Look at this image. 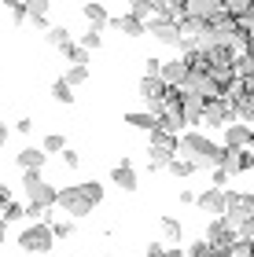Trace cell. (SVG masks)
<instances>
[{
	"instance_id": "15",
	"label": "cell",
	"mask_w": 254,
	"mask_h": 257,
	"mask_svg": "<svg viewBox=\"0 0 254 257\" xmlns=\"http://www.w3.org/2000/svg\"><path fill=\"white\" fill-rule=\"evenodd\" d=\"M181 114H184V121H203L206 99H203V96H188V92H184V96H181Z\"/></svg>"
},
{
	"instance_id": "22",
	"label": "cell",
	"mask_w": 254,
	"mask_h": 257,
	"mask_svg": "<svg viewBox=\"0 0 254 257\" xmlns=\"http://www.w3.org/2000/svg\"><path fill=\"white\" fill-rule=\"evenodd\" d=\"M158 228H162V235H166L170 242H181V235H184V228H181L177 217H162V220H158Z\"/></svg>"
},
{
	"instance_id": "33",
	"label": "cell",
	"mask_w": 254,
	"mask_h": 257,
	"mask_svg": "<svg viewBox=\"0 0 254 257\" xmlns=\"http://www.w3.org/2000/svg\"><path fill=\"white\" fill-rule=\"evenodd\" d=\"M214 250H210V242H206V239H199V242H192V246H188V257H210Z\"/></svg>"
},
{
	"instance_id": "18",
	"label": "cell",
	"mask_w": 254,
	"mask_h": 257,
	"mask_svg": "<svg viewBox=\"0 0 254 257\" xmlns=\"http://www.w3.org/2000/svg\"><path fill=\"white\" fill-rule=\"evenodd\" d=\"M111 180L118 184V188H125V191H136V169L129 162H118V166L111 169Z\"/></svg>"
},
{
	"instance_id": "47",
	"label": "cell",
	"mask_w": 254,
	"mask_h": 257,
	"mask_svg": "<svg viewBox=\"0 0 254 257\" xmlns=\"http://www.w3.org/2000/svg\"><path fill=\"white\" fill-rule=\"evenodd\" d=\"M129 4H136V0H129Z\"/></svg>"
},
{
	"instance_id": "37",
	"label": "cell",
	"mask_w": 254,
	"mask_h": 257,
	"mask_svg": "<svg viewBox=\"0 0 254 257\" xmlns=\"http://www.w3.org/2000/svg\"><path fill=\"white\" fill-rule=\"evenodd\" d=\"M63 166H66V169H77V166H81V158H77V151H63Z\"/></svg>"
},
{
	"instance_id": "12",
	"label": "cell",
	"mask_w": 254,
	"mask_h": 257,
	"mask_svg": "<svg viewBox=\"0 0 254 257\" xmlns=\"http://www.w3.org/2000/svg\"><path fill=\"white\" fill-rule=\"evenodd\" d=\"M188 59H173V63H162V70H158V77L166 81L170 88H181L184 85V77H188Z\"/></svg>"
},
{
	"instance_id": "19",
	"label": "cell",
	"mask_w": 254,
	"mask_h": 257,
	"mask_svg": "<svg viewBox=\"0 0 254 257\" xmlns=\"http://www.w3.org/2000/svg\"><path fill=\"white\" fill-rule=\"evenodd\" d=\"M125 121H129L133 128H144V133H151V128L158 125V114H155V110H129V114H125Z\"/></svg>"
},
{
	"instance_id": "17",
	"label": "cell",
	"mask_w": 254,
	"mask_h": 257,
	"mask_svg": "<svg viewBox=\"0 0 254 257\" xmlns=\"http://www.w3.org/2000/svg\"><path fill=\"white\" fill-rule=\"evenodd\" d=\"M111 26L122 30L125 37H144V33H147V26H144L136 15H118V19H111Z\"/></svg>"
},
{
	"instance_id": "44",
	"label": "cell",
	"mask_w": 254,
	"mask_h": 257,
	"mask_svg": "<svg viewBox=\"0 0 254 257\" xmlns=\"http://www.w3.org/2000/svg\"><path fill=\"white\" fill-rule=\"evenodd\" d=\"M4 140H8V125L0 121V147H4Z\"/></svg>"
},
{
	"instance_id": "38",
	"label": "cell",
	"mask_w": 254,
	"mask_h": 257,
	"mask_svg": "<svg viewBox=\"0 0 254 257\" xmlns=\"http://www.w3.org/2000/svg\"><path fill=\"white\" fill-rule=\"evenodd\" d=\"M158 70H162V63H158V59H147V77H158Z\"/></svg>"
},
{
	"instance_id": "39",
	"label": "cell",
	"mask_w": 254,
	"mask_h": 257,
	"mask_svg": "<svg viewBox=\"0 0 254 257\" xmlns=\"http://www.w3.org/2000/svg\"><path fill=\"white\" fill-rule=\"evenodd\" d=\"M15 128H19V133H22V136H30V133H33V121H30V118H22V121H19Z\"/></svg>"
},
{
	"instance_id": "5",
	"label": "cell",
	"mask_w": 254,
	"mask_h": 257,
	"mask_svg": "<svg viewBox=\"0 0 254 257\" xmlns=\"http://www.w3.org/2000/svg\"><path fill=\"white\" fill-rule=\"evenodd\" d=\"M52 242H55L52 228H48V224H41V220H33L30 228H22V231H19V246L26 250V253H48V250H52Z\"/></svg>"
},
{
	"instance_id": "21",
	"label": "cell",
	"mask_w": 254,
	"mask_h": 257,
	"mask_svg": "<svg viewBox=\"0 0 254 257\" xmlns=\"http://www.w3.org/2000/svg\"><path fill=\"white\" fill-rule=\"evenodd\" d=\"M63 55H66V63H70V66H89V52H85L77 41H70V44H66V48H63Z\"/></svg>"
},
{
	"instance_id": "4",
	"label": "cell",
	"mask_w": 254,
	"mask_h": 257,
	"mask_svg": "<svg viewBox=\"0 0 254 257\" xmlns=\"http://www.w3.org/2000/svg\"><path fill=\"white\" fill-rule=\"evenodd\" d=\"M147 33H155V41H162V44H181L184 41V33L177 26V15H170V11H158L155 8V15L144 22Z\"/></svg>"
},
{
	"instance_id": "50",
	"label": "cell",
	"mask_w": 254,
	"mask_h": 257,
	"mask_svg": "<svg viewBox=\"0 0 254 257\" xmlns=\"http://www.w3.org/2000/svg\"><path fill=\"white\" fill-rule=\"evenodd\" d=\"M250 173H254V169H250Z\"/></svg>"
},
{
	"instance_id": "2",
	"label": "cell",
	"mask_w": 254,
	"mask_h": 257,
	"mask_svg": "<svg viewBox=\"0 0 254 257\" xmlns=\"http://www.w3.org/2000/svg\"><path fill=\"white\" fill-rule=\"evenodd\" d=\"M177 155L195 162V173L199 169H214L217 166V155H221V147L214 144V140H206L203 133H184L177 140Z\"/></svg>"
},
{
	"instance_id": "36",
	"label": "cell",
	"mask_w": 254,
	"mask_h": 257,
	"mask_svg": "<svg viewBox=\"0 0 254 257\" xmlns=\"http://www.w3.org/2000/svg\"><path fill=\"white\" fill-rule=\"evenodd\" d=\"M236 235H239V239H247V242L254 239V213H250V217L243 220V228H239V231H236Z\"/></svg>"
},
{
	"instance_id": "20",
	"label": "cell",
	"mask_w": 254,
	"mask_h": 257,
	"mask_svg": "<svg viewBox=\"0 0 254 257\" xmlns=\"http://www.w3.org/2000/svg\"><path fill=\"white\" fill-rule=\"evenodd\" d=\"M85 19L92 22V30H103V26H111V15H107V8L103 4H85Z\"/></svg>"
},
{
	"instance_id": "49",
	"label": "cell",
	"mask_w": 254,
	"mask_h": 257,
	"mask_svg": "<svg viewBox=\"0 0 254 257\" xmlns=\"http://www.w3.org/2000/svg\"><path fill=\"white\" fill-rule=\"evenodd\" d=\"M0 4H4V0H0Z\"/></svg>"
},
{
	"instance_id": "46",
	"label": "cell",
	"mask_w": 254,
	"mask_h": 257,
	"mask_svg": "<svg viewBox=\"0 0 254 257\" xmlns=\"http://www.w3.org/2000/svg\"><path fill=\"white\" fill-rule=\"evenodd\" d=\"M250 59H254V48H250Z\"/></svg>"
},
{
	"instance_id": "27",
	"label": "cell",
	"mask_w": 254,
	"mask_h": 257,
	"mask_svg": "<svg viewBox=\"0 0 254 257\" xmlns=\"http://www.w3.org/2000/svg\"><path fill=\"white\" fill-rule=\"evenodd\" d=\"M63 81H66L70 88H74V85H85V81H89V66H70V70H66V77H63Z\"/></svg>"
},
{
	"instance_id": "1",
	"label": "cell",
	"mask_w": 254,
	"mask_h": 257,
	"mask_svg": "<svg viewBox=\"0 0 254 257\" xmlns=\"http://www.w3.org/2000/svg\"><path fill=\"white\" fill-rule=\"evenodd\" d=\"M100 198H103V184L85 180V184H70V188H63L59 195H55V206H59L70 220H77V217H89L92 209L100 206Z\"/></svg>"
},
{
	"instance_id": "35",
	"label": "cell",
	"mask_w": 254,
	"mask_h": 257,
	"mask_svg": "<svg viewBox=\"0 0 254 257\" xmlns=\"http://www.w3.org/2000/svg\"><path fill=\"white\" fill-rule=\"evenodd\" d=\"M239 30H247L250 37H254V8H247L243 15H239Z\"/></svg>"
},
{
	"instance_id": "6",
	"label": "cell",
	"mask_w": 254,
	"mask_h": 257,
	"mask_svg": "<svg viewBox=\"0 0 254 257\" xmlns=\"http://www.w3.org/2000/svg\"><path fill=\"white\" fill-rule=\"evenodd\" d=\"M181 92H188V96H203L206 103L221 96V88L214 85V77L206 74V70H195V66L188 70V77H184V85H181Z\"/></svg>"
},
{
	"instance_id": "25",
	"label": "cell",
	"mask_w": 254,
	"mask_h": 257,
	"mask_svg": "<svg viewBox=\"0 0 254 257\" xmlns=\"http://www.w3.org/2000/svg\"><path fill=\"white\" fill-rule=\"evenodd\" d=\"M44 37H48V44H52V48H66V44H70V33H66L63 26H48V33H44Z\"/></svg>"
},
{
	"instance_id": "30",
	"label": "cell",
	"mask_w": 254,
	"mask_h": 257,
	"mask_svg": "<svg viewBox=\"0 0 254 257\" xmlns=\"http://www.w3.org/2000/svg\"><path fill=\"white\" fill-rule=\"evenodd\" d=\"M48 228H52V235H55V239H66V235H70V231H74V224H70V217H66V220H52Z\"/></svg>"
},
{
	"instance_id": "8",
	"label": "cell",
	"mask_w": 254,
	"mask_h": 257,
	"mask_svg": "<svg viewBox=\"0 0 254 257\" xmlns=\"http://www.w3.org/2000/svg\"><path fill=\"white\" fill-rule=\"evenodd\" d=\"M195 206H199L203 213H210V217H225V209H228V191H225V188H206L199 198H195Z\"/></svg>"
},
{
	"instance_id": "41",
	"label": "cell",
	"mask_w": 254,
	"mask_h": 257,
	"mask_svg": "<svg viewBox=\"0 0 254 257\" xmlns=\"http://www.w3.org/2000/svg\"><path fill=\"white\" fill-rule=\"evenodd\" d=\"M8 202H11V191L4 188V184H0V213H4V206H8Z\"/></svg>"
},
{
	"instance_id": "29",
	"label": "cell",
	"mask_w": 254,
	"mask_h": 257,
	"mask_svg": "<svg viewBox=\"0 0 254 257\" xmlns=\"http://www.w3.org/2000/svg\"><path fill=\"white\" fill-rule=\"evenodd\" d=\"M0 217H4V220H22V217H26V206H22V202H8Z\"/></svg>"
},
{
	"instance_id": "24",
	"label": "cell",
	"mask_w": 254,
	"mask_h": 257,
	"mask_svg": "<svg viewBox=\"0 0 254 257\" xmlns=\"http://www.w3.org/2000/svg\"><path fill=\"white\" fill-rule=\"evenodd\" d=\"M52 99H55V103H66V107H70V103H74V88L59 77V81L52 85Z\"/></svg>"
},
{
	"instance_id": "23",
	"label": "cell",
	"mask_w": 254,
	"mask_h": 257,
	"mask_svg": "<svg viewBox=\"0 0 254 257\" xmlns=\"http://www.w3.org/2000/svg\"><path fill=\"white\" fill-rule=\"evenodd\" d=\"M166 169L173 173V177H184V180H188L192 173H195V162H188V158H181V155H177V158H173V162H170Z\"/></svg>"
},
{
	"instance_id": "34",
	"label": "cell",
	"mask_w": 254,
	"mask_h": 257,
	"mask_svg": "<svg viewBox=\"0 0 254 257\" xmlns=\"http://www.w3.org/2000/svg\"><path fill=\"white\" fill-rule=\"evenodd\" d=\"M155 8H158V11H170V15H181L184 0H155Z\"/></svg>"
},
{
	"instance_id": "3",
	"label": "cell",
	"mask_w": 254,
	"mask_h": 257,
	"mask_svg": "<svg viewBox=\"0 0 254 257\" xmlns=\"http://www.w3.org/2000/svg\"><path fill=\"white\" fill-rule=\"evenodd\" d=\"M22 191H26L30 206H37V209H52L55 206V195H59L48 180L41 177V173H22Z\"/></svg>"
},
{
	"instance_id": "32",
	"label": "cell",
	"mask_w": 254,
	"mask_h": 257,
	"mask_svg": "<svg viewBox=\"0 0 254 257\" xmlns=\"http://www.w3.org/2000/svg\"><path fill=\"white\" fill-rule=\"evenodd\" d=\"M77 44H81L85 52H92V48H100V30H92V26H89V33H85V37L77 41Z\"/></svg>"
},
{
	"instance_id": "14",
	"label": "cell",
	"mask_w": 254,
	"mask_h": 257,
	"mask_svg": "<svg viewBox=\"0 0 254 257\" xmlns=\"http://www.w3.org/2000/svg\"><path fill=\"white\" fill-rule=\"evenodd\" d=\"M177 140H181V136H173V133H162V128H151V147H147V151H158V155H170V158H177Z\"/></svg>"
},
{
	"instance_id": "7",
	"label": "cell",
	"mask_w": 254,
	"mask_h": 257,
	"mask_svg": "<svg viewBox=\"0 0 254 257\" xmlns=\"http://www.w3.org/2000/svg\"><path fill=\"white\" fill-rule=\"evenodd\" d=\"M236 121V110H232V99L228 96H217L206 103V114H203V125H210V128H225V125H232Z\"/></svg>"
},
{
	"instance_id": "43",
	"label": "cell",
	"mask_w": 254,
	"mask_h": 257,
	"mask_svg": "<svg viewBox=\"0 0 254 257\" xmlns=\"http://www.w3.org/2000/svg\"><path fill=\"white\" fill-rule=\"evenodd\" d=\"M4 239H8V220L0 217V242H4Z\"/></svg>"
},
{
	"instance_id": "31",
	"label": "cell",
	"mask_w": 254,
	"mask_h": 257,
	"mask_svg": "<svg viewBox=\"0 0 254 257\" xmlns=\"http://www.w3.org/2000/svg\"><path fill=\"white\" fill-rule=\"evenodd\" d=\"M247 8H254V0H225V11H228V15H236V19L243 15Z\"/></svg>"
},
{
	"instance_id": "9",
	"label": "cell",
	"mask_w": 254,
	"mask_h": 257,
	"mask_svg": "<svg viewBox=\"0 0 254 257\" xmlns=\"http://www.w3.org/2000/svg\"><path fill=\"white\" fill-rule=\"evenodd\" d=\"M166 92H170V85H166L162 77H144V81H140V96H144V103H147V110H155V114H158V107H162Z\"/></svg>"
},
{
	"instance_id": "42",
	"label": "cell",
	"mask_w": 254,
	"mask_h": 257,
	"mask_svg": "<svg viewBox=\"0 0 254 257\" xmlns=\"http://www.w3.org/2000/svg\"><path fill=\"white\" fill-rule=\"evenodd\" d=\"M30 22V26H37V30H44V33H48V15H44V19H26Z\"/></svg>"
},
{
	"instance_id": "26",
	"label": "cell",
	"mask_w": 254,
	"mask_h": 257,
	"mask_svg": "<svg viewBox=\"0 0 254 257\" xmlns=\"http://www.w3.org/2000/svg\"><path fill=\"white\" fill-rule=\"evenodd\" d=\"M44 155H63V151H66V140L59 136V133H52V136H44Z\"/></svg>"
},
{
	"instance_id": "48",
	"label": "cell",
	"mask_w": 254,
	"mask_h": 257,
	"mask_svg": "<svg viewBox=\"0 0 254 257\" xmlns=\"http://www.w3.org/2000/svg\"><path fill=\"white\" fill-rule=\"evenodd\" d=\"M250 246H254V239H250Z\"/></svg>"
},
{
	"instance_id": "10",
	"label": "cell",
	"mask_w": 254,
	"mask_h": 257,
	"mask_svg": "<svg viewBox=\"0 0 254 257\" xmlns=\"http://www.w3.org/2000/svg\"><path fill=\"white\" fill-rule=\"evenodd\" d=\"M236 239H239V235H236V231L225 224V220H214V224L206 228V242H210V250H221V253H225V250L232 246Z\"/></svg>"
},
{
	"instance_id": "45",
	"label": "cell",
	"mask_w": 254,
	"mask_h": 257,
	"mask_svg": "<svg viewBox=\"0 0 254 257\" xmlns=\"http://www.w3.org/2000/svg\"><path fill=\"white\" fill-rule=\"evenodd\" d=\"M247 151H254V133H250V144H247Z\"/></svg>"
},
{
	"instance_id": "40",
	"label": "cell",
	"mask_w": 254,
	"mask_h": 257,
	"mask_svg": "<svg viewBox=\"0 0 254 257\" xmlns=\"http://www.w3.org/2000/svg\"><path fill=\"white\" fill-rule=\"evenodd\" d=\"M144 257H166V250L158 246V242H151V246H147V253H144Z\"/></svg>"
},
{
	"instance_id": "16",
	"label": "cell",
	"mask_w": 254,
	"mask_h": 257,
	"mask_svg": "<svg viewBox=\"0 0 254 257\" xmlns=\"http://www.w3.org/2000/svg\"><path fill=\"white\" fill-rule=\"evenodd\" d=\"M250 133H254L250 125H243V121H232V125H225V144H228V147H243V151H247V144H250Z\"/></svg>"
},
{
	"instance_id": "11",
	"label": "cell",
	"mask_w": 254,
	"mask_h": 257,
	"mask_svg": "<svg viewBox=\"0 0 254 257\" xmlns=\"http://www.w3.org/2000/svg\"><path fill=\"white\" fill-rule=\"evenodd\" d=\"M217 11H225V0H184L181 15H192V19H214Z\"/></svg>"
},
{
	"instance_id": "28",
	"label": "cell",
	"mask_w": 254,
	"mask_h": 257,
	"mask_svg": "<svg viewBox=\"0 0 254 257\" xmlns=\"http://www.w3.org/2000/svg\"><path fill=\"white\" fill-rule=\"evenodd\" d=\"M225 257H254V246H250L247 239H236L232 246L225 250Z\"/></svg>"
},
{
	"instance_id": "13",
	"label": "cell",
	"mask_w": 254,
	"mask_h": 257,
	"mask_svg": "<svg viewBox=\"0 0 254 257\" xmlns=\"http://www.w3.org/2000/svg\"><path fill=\"white\" fill-rule=\"evenodd\" d=\"M44 151L41 147H22L19 155H15V166L22 169V173H41V166H44Z\"/></svg>"
}]
</instances>
